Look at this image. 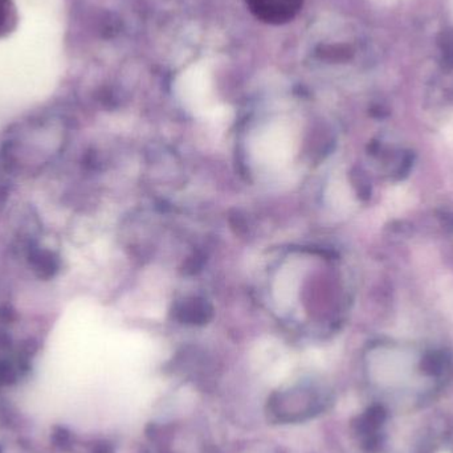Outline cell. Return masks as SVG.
<instances>
[{
	"mask_svg": "<svg viewBox=\"0 0 453 453\" xmlns=\"http://www.w3.org/2000/svg\"><path fill=\"white\" fill-rule=\"evenodd\" d=\"M15 21V10L10 0H0V36L12 28Z\"/></svg>",
	"mask_w": 453,
	"mask_h": 453,
	"instance_id": "cell-3",
	"label": "cell"
},
{
	"mask_svg": "<svg viewBox=\"0 0 453 453\" xmlns=\"http://www.w3.org/2000/svg\"><path fill=\"white\" fill-rule=\"evenodd\" d=\"M305 0H245L250 12L261 23L282 26L297 18Z\"/></svg>",
	"mask_w": 453,
	"mask_h": 453,
	"instance_id": "cell-1",
	"label": "cell"
},
{
	"mask_svg": "<svg viewBox=\"0 0 453 453\" xmlns=\"http://www.w3.org/2000/svg\"><path fill=\"white\" fill-rule=\"evenodd\" d=\"M32 263L40 276L50 277L58 271V258L50 252H36L32 255Z\"/></svg>",
	"mask_w": 453,
	"mask_h": 453,
	"instance_id": "cell-2",
	"label": "cell"
}]
</instances>
